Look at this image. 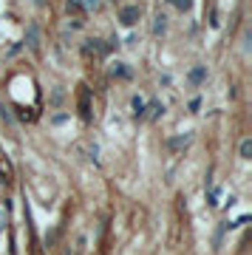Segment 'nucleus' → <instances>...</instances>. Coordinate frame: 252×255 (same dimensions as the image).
I'll return each mask as SVG.
<instances>
[{
  "instance_id": "f257e3e1",
  "label": "nucleus",
  "mask_w": 252,
  "mask_h": 255,
  "mask_svg": "<svg viewBox=\"0 0 252 255\" xmlns=\"http://www.w3.org/2000/svg\"><path fill=\"white\" fill-rule=\"evenodd\" d=\"M139 17H142V9H139V6H122V9H119V20H122V26H136Z\"/></svg>"
},
{
  "instance_id": "f03ea898",
  "label": "nucleus",
  "mask_w": 252,
  "mask_h": 255,
  "mask_svg": "<svg viewBox=\"0 0 252 255\" xmlns=\"http://www.w3.org/2000/svg\"><path fill=\"white\" fill-rule=\"evenodd\" d=\"M105 51H108V46H105L102 40H85V43H82V54H85L88 60H91V57H102Z\"/></svg>"
},
{
  "instance_id": "7ed1b4c3",
  "label": "nucleus",
  "mask_w": 252,
  "mask_h": 255,
  "mask_svg": "<svg viewBox=\"0 0 252 255\" xmlns=\"http://www.w3.org/2000/svg\"><path fill=\"white\" fill-rule=\"evenodd\" d=\"M26 43L32 51H40V29L37 26H29V32H26Z\"/></svg>"
},
{
  "instance_id": "20e7f679",
  "label": "nucleus",
  "mask_w": 252,
  "mask_h": 255,
  "mask_svg": "<svg viewBox=\"0 0 252 255\" xmlns=\"http://www.w3.org/2000/svg\"><path fill=\"white\" fill-rule=\"evenodd\" d=\"M88 99H91V94H88V88L82 85V91H80V111H82V119H91V105H88Z\"/></svg>"
},
{
  "instance_id": "39448f33",
  "label": "nucleus",
  "mask_w": 252,
  "mask_h": 255,
  "mask_svg": "<svg viewBox=\"0 0 252 255\" xmlns=\"http://www.w3.org/2000/svg\"><path fill=\"white\" fill-rule=\"evenodd\" d=\"M187 80H190V85H201V82L207 80V68L204 65H195V68L187 74Z\"/></svg>"
},
{
  "instance_id": "423d86ee",
  "label": "nucleus",
  "mask_w": 252,
  "mask_h": 255,
  "mask_svg": "<svg viewBox=\"0 0 252 255\" xmlns=\"http://www.w3.org/2000/svg\"><path fill=\"white\" fill-rule=\"evenodd\" d=\"M164 32H167V17H164V14H156V17H153V34L164 37Z\"/></svg>"
},
{
  "instance_id": "0eeeda50",
  "label": "nucleus",
  "mask_w": 252,
  "mask_h": 255,
  "mask_svg": "<svg viewBox=\"0 0 252 255\" xmlns=\"http://www.w3.org/2000/svg\"><path fill=\"white\" fill-rule=\"evenodd\" d=\"M190 142H193V133H184V136H176V139H170L167 145H170L173 151H182V148H187Z\"/></svg>"
},
{
  "instance_id": "6e6552de",
  "label": "nucleus",
  "mask_w": 252,
  "mask_h": 255,
  "mask_svg": "<svg viewBox=\"0 0 252 255\" xmlns=\"http://www.w3.org/2000/svg\"><path fill=\"white\" fill-rule=\"evenodd\" d=\"M238 156L241 159H252V139H244L238 145Z\"/></svg>"
},
{
  "instance_id": "1a4fd4ad",
  "label": "nucleus",
  "mask_w": 252,
  "mask_h": 255,
  "mask_svg": "<svg viewBox=\"0 0 252 255\" xmlns=\"http://www.w3.org/2000/svg\"><path fill=\"white\" fill-rule=\"evenodd\" d=\"M0 179L3 182H12V164L6 162V159H0Z\"/></svg>"
},
{
  "instance_id": "9d476101",
  "label": "nucleus",
  "mask_w": 252,
  "mask_h": 255,
  "mask_svg": "<svg viewBox=\"0 0 252 255\" xmlns=\"http://www.w3.org/2000/svg\"><path fill=\"white\" fill-rule=\"evenodd\" d=\"M145 108H148V102L142 96H133V116H145Z\"/></svg>"
},
{
  "instance_id": "9b49d317",
  "label": "nucleus",
  "mask_w": 252,
  "mask_h": 255,
  "mask_svg": "<svg viewBox=\"0 0 252 255\" xmlns=\"http://www.w3.org/2000/svg\"><path fill=\"white\" fill-rule=\"evenodd\" d=\"M111 74H114V77H127L125 63H114V65H111Z\"/></svg>"
},
{
  "instance_id": "f8f14e48",
  "label": "nucleus",
  "mask_w": 252,
  "mask_h": 255,
  "mask_svg": "<svg viewBox=\"0 0 252 255\" xmlns=\"http://www.w3.org/2000/svg\"><path fill=\"white\" fill-rule=\"evenodd\" d=\"M167 3H173V6H176L179 12H187V9L193 6V0H167Z\"/></svg>"
},
{
  "instance_id": "ddd939ff",
  "label": "nucleus",
  "mask_w": 252,
  "mask_h": 255,
  "mask_svg": "<svg viewBox=\"0 0 252 255\" xmlns=\"http://www.w3.org/2000/svg\"><path fill=\"white\" fill-rule=\"evenodd\" d=\"M161 114H164V105H161V102H153V105H150V119H159Z\"/></svg>"
},
{
  "instance_id": "4468645a",
  "label": "nucleus",
  "mask_w": 252,
  "mask_h": 255,
  "mask_svg": "<svg viewBox=\"0 0 252 255\" xmlns=\"http://www.w3.org/2000/svg\"><path fill=\"white\" fill-rule=\"evenodd\" d=\"M65 6H68V12H82V0H68V3H65Z\"/></svg>"
},
{
  "instance_id": "2eb2a0df",
  "label": "nucleus",
  "mask_w": 252,
  "mask_h": 255,
  "mask_svg": "<svg viewBox=\"0 0 252 255\" xmlns=\"http://www.w3.org/2000/svg\"><path fill=\"white\" fill-rule=\"evenodd\" d=\"M85 6L88 9H99V0H85Z\"/></svg>"
},
{
  "instance_id": "dca6fc26",
  "label": "nucleus",
  "mask_w": 252,
  "mask_h": 255,
  "mask_svg": "<svg viewBox=\"0 0 252 255\" xmlns=\"http://www.w3.org/2000/svg\"><path fill=\"white\" fill-rule=\"evenodd\" d=\"M3 224H6V210H0V230H3Z\"/></svg>"
}]
</instances>
